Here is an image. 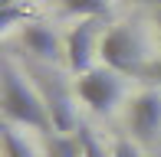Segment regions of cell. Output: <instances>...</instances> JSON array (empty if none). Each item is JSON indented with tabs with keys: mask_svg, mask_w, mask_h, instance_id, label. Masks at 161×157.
Wrapping results in <instances>:
<instances>
[{
	"mask_svg": "<svg viewBox=\"0 0 161 157\" xmlns=\"http://www.w3.org/2000/svg\"><path fill=\"white\" fill-rule=\"evenodd\" d=\"M3 75V92H0V105H3V118L7 121H17V124H26L33 131H53V118H49V108L40 95L30 89V85L20 78V72L3 62L0 69Z\"/></svg>",
	"mask_w": 161,
	"mask_h": 157,
	"instance_id": "cell-1",
	"label": "cell"
},
{
	"mask_svg": "<svg viewBox=\"0 0 161 157\" xmlns=\"http://www.w3.org/2000/svg\"><path fill=\"white\" fill-rule=\"evenodd\" d=\"M99 56L105 62V69L119 75H142L145 62H142V43L128 26H115L108 30L99 43Z\"/></svg>",
	"mask_w": 161,
	"mask_h": 157,
	"instance_id": "cell-2",
	"label": "cell"
},
{
	"mask_svg": "<svg viewBox=\"0 0 161 157\" xmlns=\"http://www.w3.org/2000/svg\"><path fill=\"white\" fill-rule=\"evenodd\" d=\"M76 92L92 111H112L115 102L122 98V82H119V72L112 69H89L86 75H79L76 82Z\"/></svg>",
	"mask_w": 161,
	"mask_h": 157,
	"instance_id": "cell-3",
	"label": "cell"
},
{
	"mask_svg": "<svg viewBox=\"0 0 161 157\" xmlns=\"http://www.w3.org/2000/svg\"><path fill=\"white\" fill-rule=\"evenodd\" d=\"M131 131L135 138L151 141L161 131V95L158 92H142V95L131 102Z\"/></svg>",
	"mask_w": 161,
	"mask_h": 157,
	"instance_id": "cell-4",
	"label": "cell"
},
{
	"mask_svg": "<svg viewBox=\"0 0 161 157\" xmlns=\"http://www.w3.org/2000/svg\"><path fill=\"white\" fill-rule=\"evenodd\" d=\"M96 20H82L66 39V62L76 75H86L92 66V36H96Z\"/></svg>",
	"mask_w": 161,
	"mask_h": 157,
	"instance_id": "cell-5",
	"label": "cell"
},
{
	"mask_svg": "<svg viewBox=\"0 0 161 157\" xmlns=\"http://www.w3.org/2000/svg\"><path fill=\"white\" fill-rule=\"evenodd\" d=\"M23 43L40 59H56V56H59V39H56V33L49 30V26H40V23L23 26Z\"/></svg>",
	"mask_w": 161,
	"mask_h": 157,
	"instance_id": "cell-6",
	"label": "cell"
},
{
	"mask_svg": "<svg viewBox=\"0 0 161 157\" xmlns=\"http://www.w3.org/2000/svg\"><path fill=\"white\" fill-rule=\"evenodd\" d=\"M46 157H82V144H79L76 134H49Z\"/></svg>",
	"mask_w": 161,
	"mask_h": 157,
	"instance_id": "cell-7",
	"label": "cell"
},
{
	"mask_svg": "<svg viewBox=\"0 0 161 157\" xmlns=\"http://www.w3.org/2000/svg\"><path fill=\"white\" fill-rule=\"evenodd\" d=\"M0 141H3V157H36V154H33V147L26 144V141L20 138V134L13 131L10 124L0 128Z\"/></svg>",
	"mask_w": 161,
	"mask_h": 157,
	"instance_id": "cell-8",
	"label": "cell"
},
{
	"mask_svg": "<svg viewBox=\"0 0 161 157\" xmlns=\"http://www.w3.org/2000/svg\"><path fill=\"white\" fill-rule=\"evenodd\" d=\"M66 13H72V17H86V20H96L99 13H105L108 0H63Z\"/></svg>",
	"mask_w": 161,
	"mask_h": 157,
	"instance_id": "cell-9",
	"label": "cell"
},
{
	"mask_svg": "<svg viewBox=\"0 0 161 157\" xmlns=\"http://www.w3.org/2000/svg\"><path fill=\"white\" fill-rule=\"evenodd\" d=\"M76 138H79V144H82V157H108L105 151H102V144L92 138V131H89L86 124L76 128Z\"/></svg>",
	"mask_w": 161,
	"mask_h": 157,
	"instance_id": "cell-10",
	"label": "cell"
},
{
	"mask_svg": "<svg viewBox=\"0 0 161 157\" xmlns=\"http://www.w3.org/2000/svg\"><path fill=\"white\" fill-rule=\"evenodd\" d=\"M142 78H145V82H158L161 85V59L158 62H148V66L142 69Z\"/></svg>",
	"mask_w": 161,
	"mask_h": 157,
	"instance_id": "cell-11",
	"label": "cell"
},
{
	"mask_svg": "<svg viewBox=\"0 0 161 157\" xmlns=\"http://www.w3.org/2000/svg\"><path fill=\"white\" fill-rule=\"evenodd\" d=\"M112 157H138V151L128 144V141H119V144H115V151H112Z\"/></svg>",
	"mask_w": 161,
	"mask_h": 157,
	"instance_id": "cell-12",
	"label": "cell"
},
{
	"mask_svg": "<svg viewBox=\"0 0 161 157\" xmlns=\"http://www.w3.org/2000/svg\"><path fill=\"white\" fill-rule=\"evenodd\" d=\"M3 7H17V3H23V0H0Z\"/></svg>",
	"mask_w": 161,
	"mask_h": 157,
	"instance_id": "cell-13",
	"label": "cell"
},
{
	"mask_svg": "<svg viewBox=\"0 0 161 157\" xmlns=\"http://www.w3.org/2000/svg\"><path fill=\"white\" fill-rule=\"evenodd\" d=\"M158 26H161V13H158Z\"/></svg>",
	"mask_w": 161,
	"mask_h": 157,
	"instance_id": "cell-14",
	"label": "cell"
}]
</instances>
